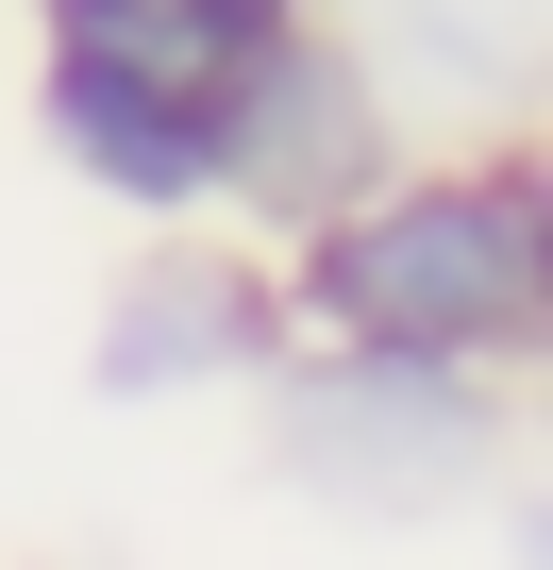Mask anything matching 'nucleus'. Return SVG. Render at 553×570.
Wrapping results in <instances>:
<instances>
[{"mask_svg":"<svg viewBox=\"0 0 553 570\" xmlns=\"http://www.w3.org/2000/svg\"><path fill=\"white\" fill-rule=\"evenodd\" d=\"M403 68L353 35V18H286L218 51V235L251 252H303L319 218H353L386 168H403Z\"/></svg>","mask_w":553,"mask_h":570,"instance_id":"nucleus-3","label":"nucleus"},{"mask_svg":"<svg viewBox=\"0 0 553 570\" xmlns=\"http://www.w3.org/2000/svg\"><path fill=\"white\" fill-rule=\"evenodd\" d=\"M268 268H286L303 353H386V370H453V386H536L553 370L520 151H403L353 218H319Z\"/></svg>","mask_w":553,"mask_h":570,"instance_id":"nucleus-1","label":"nucleus"},{"mask_svg":"<svg viewBox=\"0 0 553 570\" xmlns=\"http://www.w3.org/2000/svg\"><path fill=\"white\" fill-rule=\"evenodd\" d=\"M286 353H303L286 268L201 218V235H135V252H118L101 336H85V386H101V403H251Z\"/></svg>","mask_w":553,"mask_h":570,"instance_id":"nucleus-5","label":"nucleus"},{"mask_svg":"<svg viewBox=\"0 0 553 570\" xmlns=\"http://www.w3.org/2000/svg\"><path fill=\"white\" fill-rule=\"evenodd\" d=\"M34 135L85 202H118L135 235H201L218 218V51L135 0V18H68L34 35Z\"/></svg>","mask_w":553,"mask_h":570,"instance_id":"nucleus-4","label":"nucleus"},{"mask_svg":"<svg viewBox=\"0 0 553 570\" xmlns=\"http://www.w3.org/2000/svg\"><path fill=\"white\" fill-rule=\"evenodd\" d=\"M503 570H553V487H503Z\"/></svg>","mask_w":553,"mask_h":570,"instance_id":"nucleus-7","label":"nucleus"},{"mask_svg":"<svg viewBox=\"0 0 553 570\" xmlns=\"http://www.w3.org/2000/svg\"><path fill=\"white\" fill-rule=\"evenodd\" d=\"M520 218H536V285H553V118L520 135Z\"/></svg>","mask_w":553,"mask_h":570,"instance_id":"nucleus-6","label":"nucleus"},{"mask_svg":"<svg viewBox=\"0 0 553 570\" xmlns=\"http://www.w3.org/2000/svg\"><path fill=\"white\" fill-rule=\"evenodd\" d=\"M251 453L319 520H453L503 487V386L386 370V353H286L251 386Z\"/></svg>","mask_w":553,"mask_h":570,"instance_id":"nucleus-2","label":"nucleus"},{"mask_svg":"<svg viewBox=\"0 0 553 570\" xmlns=\"http://www.w3.org/2000/svg\"><path fill=\"white\" fill-rule=\"evenodd\" d=\"M34 18H51V35H68V18H135V0H34Z\"/></svg>","mask_w":553,"mask_h":570,"instance_id":"nucleus-8","label":"nucleus"}]
</instances>
